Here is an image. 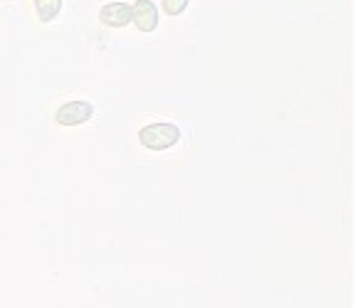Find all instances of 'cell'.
Returning a JSON list of instances; mask_svg holds the SVG:
<instances>
[{"label": "cell", "instance_id": "277c9868", "mask_svg": "<svg viewBox=\"0 0 355 308\" xmlns=\"http://www.w3.org/2000/svg\"><path fill=\"white\" fill-rule=\"evenodd\" d=\"M131 6L128 3H121V0H114V3H106L101 6L99 10V20L104 22L106 28H114V30H121L131 25Z\"/></svg>", "mask_w": 355, "mask_h": 308}, {"label": "cell", "instance_id": "8992f818", "mask_svg": "<svg viewBox=\"0 0 355 308\" xmlns=\"http://www.w3.org/2000/svg\"><path fill=\"white\" fill-rule=\"evenodd\" d=\"M190 0H161V10L166 12V15L171 17H178V15H183L185 8H188Z\"/></svg>", "mask_w": 355, "mask_h": 308}, {"label": "cell", "instance_id": "6da1fadb", "mask_svg": "<svg viewBox=\"0 0 355 308\" xmlns=\"http://www.w3.org/2000/svg\"><path fill=\"white\" fill-rule=\"evenodd\" d=\"M180 141V128L171 121L148 123L139 131V144L148 151H168Z\"/></svg>", "mask_w": 355, "mask_h": 308}, {"label": "cell", "instance_id": "7a4b0ae2", "mask_svg": "<svg viewBox=\"0 0 355 308\" xmlns=\"http://www.w3.org/2000/svg\"><path fill=\"white\" fill-rule=\"evenodd\" d=\"M92 116H94V104H92V101L74 99V101H64V104L55 111V121L60 123V126H82Z\"/></svg>", "mask_w": 355, "mask_h": 308}, {"label": "cell", "instance_id": "5b68a950", "mask_svg": "<svg viewBox=\"0 0 355 308\" xmlns=\"http://www.w3.org/2000/svg\"><path fill=\"white\" fill-rule=\"evenodd\" d=\"M40 22H55L62 12V0H33Z\"/></svg>", "mask_w": 355, "mask_h": 308}, {"label": "cell", "instance_id": "3957f363", "mask_svg": "<svg viewBox=\"0 0 355 308\" xmlns=\"http://www.w3.org/2000/svg\"><path fill=\"white\" fill-rule=\"evenodd\" d=\"M133 15L131 22L136 25L139 33H153L158 28V20H161V12H158V6L153 0H136L131 6Z\"/></svg>", "mask_w": 355, "mask_h": 308}]
</instances>
